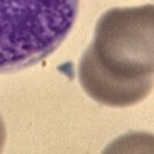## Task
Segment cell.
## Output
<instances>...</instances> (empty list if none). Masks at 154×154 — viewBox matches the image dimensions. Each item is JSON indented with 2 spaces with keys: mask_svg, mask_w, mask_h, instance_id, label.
<instances>
[{
  "mask_svg": "<svg viewBox=\"0 0 154 154\" xmlns=\"http://www.w3.org/2000/svg\"><path fill=\"white\" fill-rule=\"evenodd\" d=\"M77 74L85 93L102 105L125 108L146 99L154 74V6L103 12Z\"/></svg>",
  "mask_w": 154,
  "mask_h": 154,
  "instance_id": "1",
  "label": "cell"
},
{
  "mask_svg": "<svg viewBox=\"0 0 154 154\" xmlns=\"http://www.w3.org/2000/svg\"><path fill=\"white\" fill-rule=\"evenodd\" d=\"M80 0H0V74L31 68L65 42Z\"/></svg>",
  "mask_w": 154,
  "mask_h": 154,
  "instance_id": "2",
  "label": "cell"
},
{
  "mask_svg": "<svg viewBox=\"0 0 154 154\" xmlns=\"http://www.w3.org/2000/svg\"><path fill=\"white\" fill-rule=\"evenodd\" d=\"M3 143H5V126H3L2 119H0V151L3 148Z\"/></svg>",
  "mask_w": 154,
  "mask_h": 154,
  "instance_id": "3",
  "label": "cell"
}]
</instances>
